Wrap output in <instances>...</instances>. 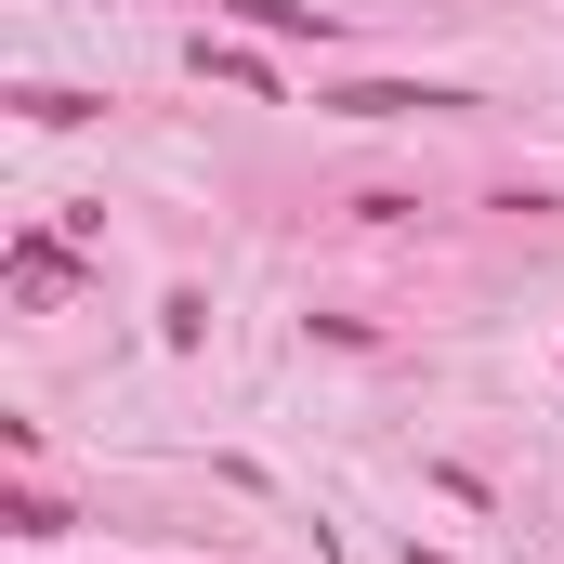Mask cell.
<instances>
[{
	"instance_id": "6da1fadb",
	"label": "cell",
	"mask_w": 564,
	"mask_h": 564,
	"mask_svg": "<svg viewBox=\"0 0 564 564\" xmlns=\"http://www.w3.org/2000/svg\"><path fill=\"white\" fill-rule=\"evenodd\" d=\"M341 119H433V106H459V93H433V79H355V93H328Z\"/></svg>"
},
{
	"instance_id": "7a4b0ae2",
	"label": "cell",
	"mask_w": 564,
	"mask_h": 564,
	"mask_svg": "<svg viewBox=\"0 0 564 564\" xmlns=\"http://www.w3.org/2000/svg\"><path fill=\"white\" fill-rule=\"evenodd\" d=\"M13 289H26V302H66V289H79V250H66V237H26V250H13Z\"/></svg>"
},
{
	"instance_id": "3957f363",
	"label": "cell",
	"mask_w": 564,
	"mask_h": 564,
	"mask_svg": "<svg viewBox=\"0 0 564 564\" xmlns=\"http://www.w3.org/2000/svg\"><path fill=\"white\" fill-rule=\"evenodd\" d=\"M237 13H250V26H276V40H328V13H315V0H237Z\"/></svg>"
}]
</instances>
